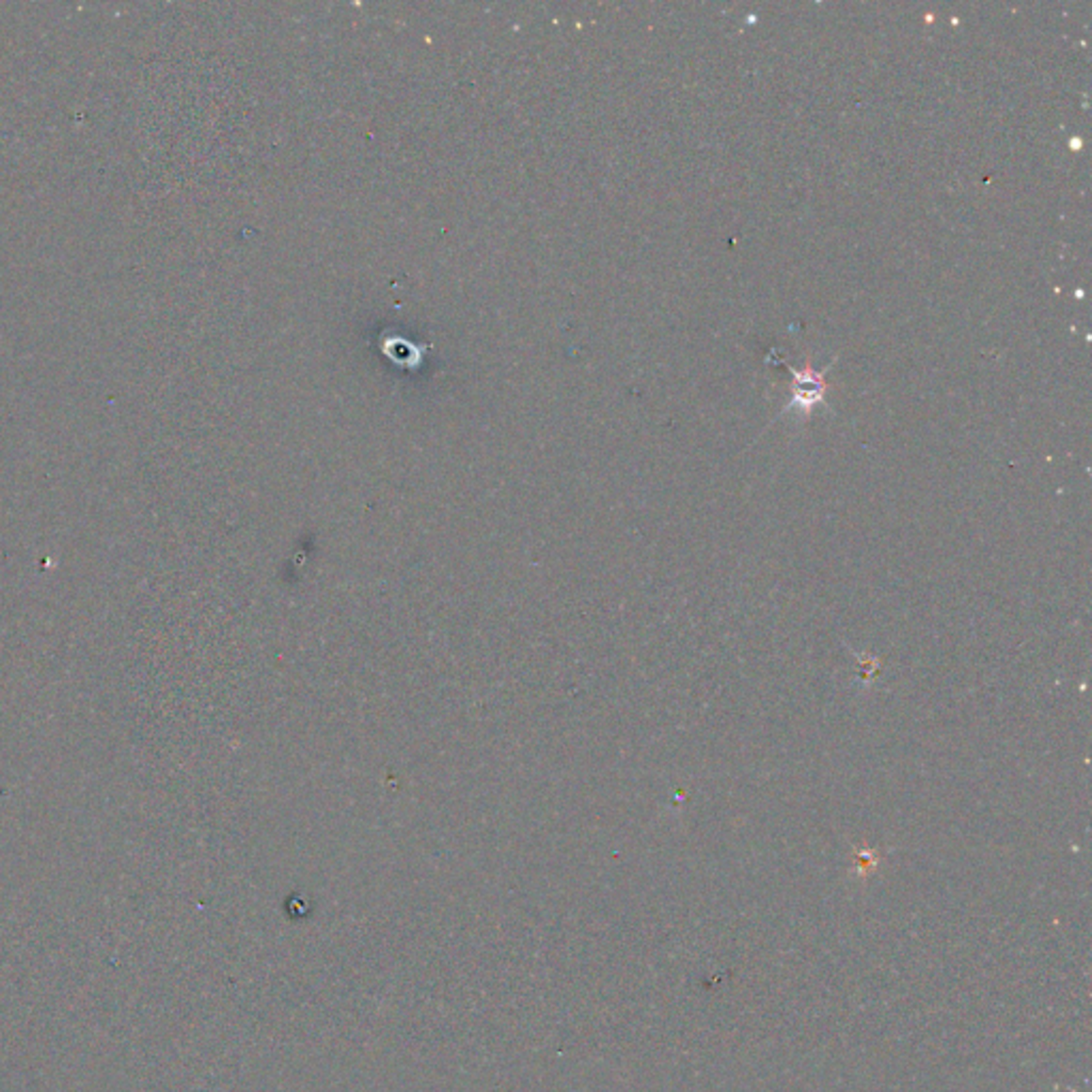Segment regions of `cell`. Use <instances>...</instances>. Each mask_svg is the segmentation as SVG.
<instances>
[{
    "instance_id": "1",
    "label": "cell",
    "mask_w": 1092,
    "mask_h": 1092,
    "mask_svg": "<svg viewBox=\"0 0 1092 1092\" xmlns=\"http://www.w3.org/2000/svg\"><path fill=\"white\" fill-rule=\"evenodd\" d=\"M794 382H792V402L787 405V410H794L799 408L800 412L809 414L811 408L815 404H819L824 400L826 395V378L822 372H815L811 368H804L802 372H794Z\"/></svg>"
}]
</instances>
